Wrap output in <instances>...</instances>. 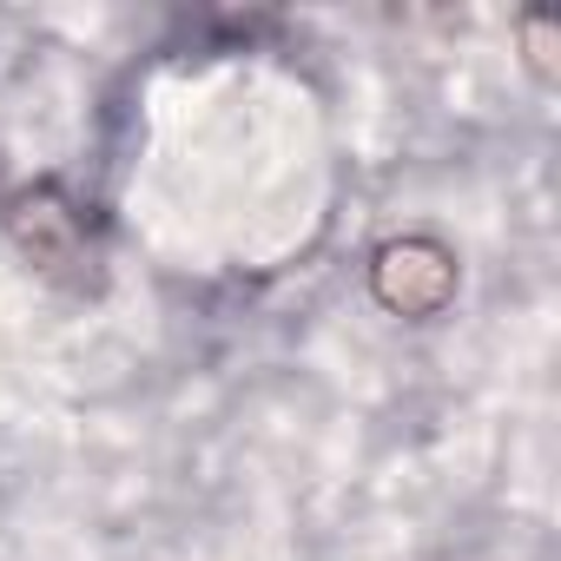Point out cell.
<instances>
[{
    "label": "cell",
    "instance_id": "1",
    "mask_svg": "<svg viewBox=\"0 0 561 561\" xmlns=\"http://www.w3.org/2000/svg\"><path fill=\"white\" fill-rule=\"evenodd\" d=\"M0 231L21 251V264H34L47 285H67V291H93L100 285V238L80 211V198L54 179L41 185H21L0 211Z\"/></svg>",
    "mask_w": 561,
    "mask_h": 561
},
{
    "label": "cell",
    "instance_id": "2",
    "mask_svg": "<svg viewBox=\"0 0 561 561\" xmlns=\"http://www.w3.org/2000/svg\"><path fill=\"white\" fill-rule=\"evenodd\" d=\"M370 298L390 318H410V324L449 311V298H456V251L443 238H423V231L377 244V257H370Z\"/></svg>",
    "mask_w": 561,
    "mask_h": 561
},
{
    "label": "cell",
    "instance_id": "3",
    "mask_svg": "<svg viewBox=\"0 0 561 561\" xmlns=\"http://www.w3.org/2000/svg\"><path fill=\"white\" fill-rule=\"evenodd\" d=\"M522 54H528V67L541 73V80H554V54H561V27L548 21V14H522Z\"/></svg>",
    "mask_w": 561,
    "mask_h": 561
}]
</instances>
